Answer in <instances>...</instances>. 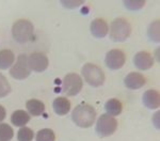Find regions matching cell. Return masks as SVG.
Here are the masks:
<instances>
[{
	"label": "cell",
	"mask_w": 160,
	"mask_h": 141,
	"mask_svg": "<svg viewBox=\"0 0 160 141\" xmlns=\"http://www.w3.org/2000/svg\"><path fill=\"white\" fill-rule=\"evenodd\" d=\"M96 110L93 106L86 103L79 104L72 112V120L77 126L82 128L91 127L96 121Z\"/></svg>",
	"instance_id": "1"
},
{
	"label": "cell",
	"mask_w": 160,
	"mask_h": 141,
	"mask_svg": "<svg viewBox=\"0 0 160 141\" xmlns=\"http://www.w3.org/2000/svg\"><path fill=\"white\" fill-rule=\"evenodd\" d=\"M130 33L131 26L127 19L118 17L111 22L109 27V35L113 42H124L130 37Z\"/></svg>",
	"instance_id": "2"
},
{
	"label": "cell",
	"mask_w": 160,
	"mask_h": 141,
	"mask_svg": "<svg viewBox=\"0 0 160 141\" xmlns=\"http://www.w3.org/2000/svg\"><path fill=\"white\" fill-rule=\"evenodd\" d=\"M34 27L32 23L27 19H19L14 23L12 27V35L16 42L24 44L32 40Z\"/></svg>",
	"instance_id": "3"
},
{
	"label": "cell",
	"mask_w": 160,
	"mask_h": 141,
	"mask_svg": "<svg viewBox=\"0 0 160 141\" xmlns=\"http://www.w3.org/2000/svg\"><path fill=\"white\" fill-rule=\"evenodd\" d=\"M81 75L87 83L92 87H100L105 83V73L98 65L93 63H87L82 66Z\"/></svg>",
	"instance_id": "4"
},
{
	"label": "cell",
	"mask_w": 160,
	"mask_h": 141,
	"mask_svg": "<svg viewBox=\"0 0 160 141\" xmlns=\"http://www.w3.org/2000/svg\"><path fill=\"white\" fill-rule=\"evenodd\" d=\"M118 128V121L114 117L104 113L97 119L96 126H95V130L96 134L99 137H109V136L113 135Z\"/></svg>",
	"instance_id": "5"
},
{
	"label": "cell",
	"mask_w": 160,
	"mask_h": 141,
	"mask_svg": "<svg viewBox=\"0 0 160 141\" xmlns=\"http://www.w3.org/2000/svg\"><path fill=\"white\" fill-rule=\"evenodd\" d=\"M30 74L31 68L29 66V62H28V56L22 53L18 56L16 62L10 68V75L17 80H24L30 76Z\"/></svg>",
	"instance_id": "6"
},
{
	"label": "cell",
	"mask_w": 160,
	"mask_h": 141,
	"mask_svg": "<svg viewBox=\"0 0 160 141\" xmlns=\"http://www.w3.org/2000/svg\"><path fill=\"white\" fill-rule=\"evenodd\" d=\"M82 87H83V80L81 76L76 73H71L64 77L62 91L68 96H75L80 93Z\"/></svg>",
	"instance_id": "7"
},
{
	"label": "cell",
	"mask_w": 160,
	"mask_h": 141,
	"mask_svg": "<svg viewBox=\"0 0 160 141\" xmlns=\"http://www.w3.org/2000/svg\"><path fill=\"white\" fill-rule=\"evenodd\" d=\"M126 62V56L121 49H111L107 53L105 58V63L109 70L117 71L124 66Z\"/></svg>",
	"instance_id": "8"
},
{
	"label": "cell",
	"mask_w": 160,
	"mask_h": 141,
	"mask_svg": "<svg viewBox=\"0 0 160 141\" xmlns=\"http://www.w3.org/2000/svg\"><path fill=\"white\" fill-rule=\"evenodd\" d=\"M28 62L31 71H34L35 73H42L48 68L49 60L45 53H33L28 57Z\"/></svg>",
	"instance_id": "9"
},
{
	"label": "cell",
	"mask_w": 160,
	"mask_h": 141,
	"mask_svg": "<svg viewBox=\"0 0 160 141\" xmlns=\"http://www.w3.org/2000/svg\"><path fill=\"white\" fill-rule=\"evenodd\" d=\"M133 65L140 71L149 70L154 65V58L148 51H139L133 57Z\"/></svg>",
	"instance_id": "10"
},
{
	"label": "cell",
	"mask_w": 160,
	"mask_h": 141,
	"mask_svg": "<svg viewBox=\"0 0 160 141\" xmlns=\"http://www.w3.org/2000/svg\"><path fill=\"white\" fill-rule=\"evenodd\" d=\"M142 103L148 109L155 110L160 107V94L157 90H148L142 95Z\"/></svg>",
	"instance_id": "11"
},
{
	"label": "cell",
	"mask_w": 160,
	"mask_h": 141,
	"mask_svg": "<svg viewBox=\"0 0 160 141\" xmlns=\"http://www.w3.org/2000/svg\"><path fill=\"white\" fill-rule=\"evenodd\" d=\"M145 83L146 78L141 73H137V72H131L124 79V84L129 90H138L145 86Z\"/></svg>",
	"instance_id": "12"
},
{
	"label": "cell",
	"mask_w": 160,
	"mask_h": 141,
	"mask_svg": "<svg viewBox=\"0 0 160 141\" xmlns=\"http://www.w3.org/2000/svg\"><path fill=\"white\" fill-rule=\"evenodd\" d=\"M90 30L94 38H104L109 33V26L107 22L102 18H95L92 20Z\"/></svg>",
	"instance_id": "13"
},
{
	"label": "cell",
	"mask_w": 160,
	"mask_h": 141,
	"mask_svg": "<svg viewBox=\"0 0 160 141\" xmlns=\"http://www.w3.org/2000/svg\"><path fill=\"white\" fill-rule=\"evenodd\" d=\"M52 108L58 115H65L71 110V102L66 97H57L52 103Z\"/></svg>",
	"instance_id": "14"
},
{
	"label": "cell",
	"mask_w": 160,
	"mask_h": 141,
	"mask_svg": "<svg viewBox=\"0 0 160 141\" xmlns=\"http://www.w3.org/2000/svg\"><path fill=\"white\" fill-rule=\"evenodd\" d=\"M26 107H27L28 113L33 117H38V115L43 114L45 111V105L43 102L38 101V99H29L26 103Z\"/></svg>",
	"instance_id": "15"
},
{
	"label": "cell",
	"mask_w": 160,
	"mask_h": 141,
	"mask_svg": "<svg viewBox=\"0 0 160 141\" xmlns=\"http://www.w3.org/2000/svg\"><path fill=\"white\" fill-rule=\"evenodd\" d=\"M30 121V114L25 110H16L13 112L11 117V122L14 126L24 127Z\"/></svg>",
	"instance_id": "16"
},
{
	"label": "cell",
	"mask_w": 160,
	"mask_h": 141,
	"mask_svg": "<svg viewBox=\"0 0 160 141\" xmlns=\"http://www.w3.org/2000/svg\"><path fill=\"white\" fill-rule=\"evenodd\" d=\"M15 62V55L10 49L0 50V70H8Z\"/></svg>",
	"instance_id": "17"
},
{
	"label": "cell",
	"mask_w": 160,
	"mask_h": 141,
	"mask_svg": "<svg viewBox=\"0 0 160 141\" xmlns=\"http://www.w3.org/2000/svg\"><path fill=\"white\" fill-rule=\"evenodd\" d=\"M105 109L107 114L111 115V117H117L120 115L123 111V105L118 99L117 98H111L109 101L106 102Z\"/></svg>",
	"instance_id": "18"
},
{
	"label": "cell",
	"mask_w": 160,
	"mask_h": 141,
	"mask_svg": "<svg viewBox=\"0 0 160 141\" xmlns=\"http://www.w3.org/2000/svg\"><path fill=\"white\" fill-rule=\"evenodd\" d=\"M148 35L152 42L159 43L160 42V23L159 20H155L148 26Z\"/></svg>",
	"instance_id": "19"
},
{
	"label": "cell",
	"mask_w": 160,
	"mask_h": 141,
	"mask_svg": "<svg viewBox=\"0 0 160 141\" xmlns=\"http://www.w3.org/2000/svg\"><path fill=\"white\" fill-rule=\"evenodd\" d=\"M14 135L13 128L7 123H0V141H11Z\"/></svg>",
	"instance_id": "20"
},
{
	"label": "cell",
	"mask_w": 160,
	"mask_h": 141,
	"mask_svg": "<svg viewBox=\"0 0 160 141\" xmlns=\"http://www.w3.org/2000/svg\"><path fill=\"white\" fill-rule=\"evenodd\" d=\"M37 141H55L56 136L52 129L49 128H43V129L38 130L37 137H35Z\"/></svg>",
	"instance_id": "21"
},
{
	"label": "cell",
	"mask_w": 160,
	"mask_h": 141,
	"mask_svg": "<svg viewBox=\"0 0 160 141\" xmlns=\"http://www.w3.org/2000/svg\"><path fill=\"white\" fill-rule=\"evenodd\" d=\"M33 137H34L33 130L27 126L20 127L17 132V140L18 141H32Z\"/></svg>",
	"instance_id": "22"
},
{
	"label": "cell",
	"mask_w": 160,
	"mask_h": 141,
	"mask_svg": "<svg viewBox=\"0 0 160 141\" xmlns=\"http://www.w3.org/2000/svg\"><path fill=\"white\" fill-rule=\"evenodd\" d=\"M11 92V86H10L8 79L0 73V98L6 97Z\"/></svg>",
	"instance_id": "23"
},
{
	"label": "cell",
	"mask_w": 160,
	"mask_h": 141,
	"mask_svg": "<svg viewBox=\"0 0 160 141\" xmlns=\"http://www.w3.org/2000/svg\"><path fill=\"white\" fill-rule=\"evenodd\" d=\"M146 2L144 0H125L124 4H125L126 9L130 10V11H137V10L142 9L145 6Z\"/></svg>",
	"instance_id": "24"
},
{
	"label": "cell",
	"mask_w": 160,
	"mask_h": 141,
	"mask_svg": "<svg viewBox=\"0 0 160 141\" xmlns=\"http://www.w3.org/2000/svg\"><path fill=\"white\" fill-rule=\"evenodd\" d=\"M61 3H63V6L65 8L73 9V8H77V7H79L80 4H82L83 1H61Z\"/></svg>",
	"instance_id": "25"
},
{
	"label": "cell",
	"mask_w": 160,
	"mask_h": 141,
	"mask_svg": "<svg viewBox=\"0 0 160 141\" xmlns=\"http://www.w3.org/2000/svg\"><path fill=\"white\" fill-rule=\"evenodd\" d=\"M159 115H160V112L157 111L156 113L153 115V119H152V121H153V124L155 125V127L157 128V129H159L160 127V122H159Z\"/></svg>",
	"instance_id": "26"
},
{
	"label": "cell",
	"mask_w": 160,
	"mask_h": 141,
	"mask_svg": "<svg viewBox=\"0 0 160 141\" xmlns=\"http://www.w3.org/2000/svg\"><path fill=\"white\" fill-rule=\"evenodd\" d=\"M6 115H7L6 109H4L3 106H1V105H0V123L3 121L4 119H6Z\"/></svg>",
	"instance_id": "27"
},
{
	"label": "cell",
	"mask_w": 160,
	"mask_h": 141,
	"mask_svg": "<svg viewBox=\"0 0 160 141\" xmlns=\"http://www.w3.org/2000/svg\"><path fill=\"white\" fill-rule=\"evenodd\" d=\"M156 59H157V61L159 62V49L157 48V50H156Z\"/></svg>",
	"instance_id": "28"
}]
</instances>
